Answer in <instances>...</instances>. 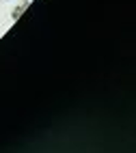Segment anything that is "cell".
Segmentation results:
<instances>
[{"label":"cell","instance_id":"6da1fadb","mask_svg":"<svg viewBox=\"0 0 136 153\" xmlns=\"http://www.w3.org/2000/svg\"><path fill=\"white\" fill-rule=\"evenodd\" d=\"M26 7H28V4H17L13 11H11V19H13V22H15V19H19V15L26 11Z\"/></svg>","mask_w":136,"mask_h":153},{"label":"cell","instance_id":"7a4b0ae2","mask_svg":"<svg viewBox=\"0 0 136 153\" xmlns=\"http://www.w3.org/2000/svg\"><path fill=\"white\" fill-rule=\"evenodd\" d=\"M28 2H30V0H22V4H28Z\"/></svg>","mask_w":136,"mask_h":153}]
</instances>
